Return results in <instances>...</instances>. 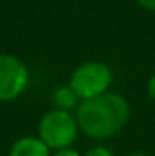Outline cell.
<instances>
[{"mask_svg":"<svg viewBox=\"0 0 155 156\" xmlns=\"http://www.w3.org/2000/svg\"><path fill=\"white\" fill-rule=\"evenodd\" d=\"M130 103L115 91H107L97 98L80 101L75 118L80 133L97 141L119 135L130 120Z\"/></svg>","mask_w":155,"mask_h":156,"instance_id":"1","label":"cell"},{"mask_svg":"<svg viewBox=\"0 0 155 156\" xmlns=\"http://www.w3.org/2000/svg\"><path fill=\"white\" fill-rule=\"evenodd\" d=\"M147 95L155 101V73L149 78V81H147Z\"/></svg>","mask_w":155,"mask_h":156,"instance_id":"9","label":"cell"},{"mask_svg":"<svg viewBox=\"0 0 155 156\" xmlns=\"http://www.w3.org/2000/svg\"><path fill=\"white\" fill-rule=\"evenodd\" d=\"M28 87V70L18 58L0 53V101H12Z\"/></svg>","mask_w":155,"mask_h":156,"instance_id":"4","label":"cell"},{"mask_svg":"<svg viewBox=\"0 0 155 156\" xmlns=\"http://www.w3.org/2000/svg\"><path fill=\"white\" fill-rule=\"evenodd\" d=\"M137 3L149 12H155V0H137Z\"/></svg>","mask_w":155,"mask_h":156,"instance_id":"10","label":"cell"},{"mask_svg":"<svg viewBox=\"0 0 155 156\" xmlns=\"http://www.w3.org/2000/svg\"><path fill=\"white\" fill-rule=\"evenodd\" d=\"M50 151L39 136H25L13 143L9 156H52Z\"/></svg>","mask_w":155,"mask_h":156,"instance_id":"5","label":"cell"},{"mask_svg":"<svg viewBox=\"0 0 155 156\" xmlns=\"http://www.w3.org/2000/svg\"><path fill=\"white\" fill-rule=\"evenodd\" d=\"M113 81V72L103 62H85L72 72L68 87L75 91L80 101L97 98L110 91Z\"/></svg>","mask_w":155,"mask_h":156,"instance_id":"2","label":"cell"},{"mask_svg":"<svg viewBox=\"0 0 155 156\" xmlns=\"http://www.w3.org/2000/svg\"><path fill=\"white\" fill-rule=\"evenodd\" d=\"M80 133L75 115L64 110H50L40 118L39 123V138L50 150H62L73 144Z\"/></svg>","mask_w":155,"mask_h":156,"instance_id":"3","label":"cell"},{"mask_svg":"<svg viewBox=\"0 0 155 156\" xmlns=\"http://www.w3.org/2000/svg\"><path fill=\"white\" fill-rule=\"evenodd\" d=\"M52 156H82V154L77 150H73L72 146H68V148H62V150H55Z\"/></svg>","mask_w":155,"mask_h":156,"instance_id":"8","label":"cell"},{"mask_svg":"<svg viewBox=\"0 0 155 156\" xmlns=\"http://www.w3.org/2000/svg\"><path fill=\"white\" fill-rule=\"evenodd\" d=\"M83 156H115V153L112 150H109L107 146H94Z\"/></svg>","mask_w":155,"mask_h":156,"instance_id":"7","label":"cell"},{"mask_svg":"<svg viewBox=\"0 0 155 156\" xmlns=\"http://www.w3.org/2000/svg\"><path fill=\"white\" fill-rule=\"evenodd\" d=\"M52 101L54 106L57 110H64V111H72L77 110L80 105V98L75 95V91L68 87H58L52 95Z\"/></svg>","mask_w":155,"mask_h":156,"instance_id":"6","label":"cell"}]
</instances>
